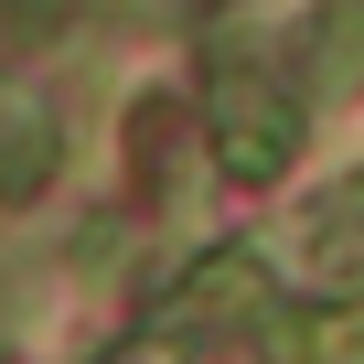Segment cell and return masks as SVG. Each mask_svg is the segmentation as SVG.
Masks as SVG:
<instances>
[{"mask_svg": "<svg viewBox=\"0 0 364 364\" xmlns=\"http://www.w3.org/2000/svg\"><path fill=\"white\" fill-rule=\"evenodd\" d=\"M204 129H215L225 182H279L300 161V86H279L257 54H215L204 65Z\"/></svg>", "mask_w": 364, "mask_h": 364, "instance_id": "1", "label": "cell"}, {"mask_svg": "<svg viewBox=\"0 0 364 364\" xmlns=\"http://www.w3.org/2000/svg\"><path fill=\"white\" fill-rule=\"evenodd\" d=\"M268 311H279L268 257L215 247V257H193V268H182V289H171V332H161V343H225V332H268Z\"/></svg>", "mask_w": 364, "mask_h": 364, "instance_id": "2", "label": "cell"}, {"mask_svg": "<svg viewBox=\"0 0 364 364\" xmlns=\"http://www.w3.org/2000/svg\"><path fill=\"white\" fill-rule=\"evenodd\" d=\"M54 161H65L54 107H43L33 86H0V204H33L43 182H54Z\"/></svg>", "mask_w": 364, "mask_h": 364, "instance_id": "3", "label": "cell"}, {"mask_svg": "<svg viewBox=\"0 0 364 364\" xmlns=\"http://www.w3.org/2000/svg\"><path fill=\"white\" fill-rule=\"evenodd\" d=\"M107 364H182V343H118Z\"/></svg>", "mask_w": 364, "mask_h": 364, "instance_id": "4", "label": "cell"}]
</instances>
